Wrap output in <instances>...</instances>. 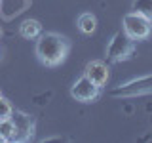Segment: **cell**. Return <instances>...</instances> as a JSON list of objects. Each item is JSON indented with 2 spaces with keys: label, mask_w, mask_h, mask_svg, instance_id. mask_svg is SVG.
Masks as SVG:
<instances>
[{
  "label": "cell",
  "mask_w": 152,
  "mask_h": 143,
  "mask_svg": "<svg viewBox=\"0 0 152 143\" xmlns=\"http://www.w3.org/2000/svg\"><path fill=\"white\" fill-rule=\"evenodd\" d=\"M86 76H88L91 82H95L99 86V88H103L104 84H107V80H108V67L104 61H99V59H95V61H89L88 65H86Z\"/></svg>",
  "instance_id": "obj_6"
},
{
  "label": "cell",
  "mask_w": 152,
  "mask_h": 143,
  "mask_svg": "<svg viewBox=\"0 0 152 143\" xmlns=\"http://www.w3.org/2000/svg\"><path fill=\"white\" fill-rule=\"evenodd\" d=\"M0 36H2V29H0Z\"/></svg>",
  "instance_id": "obj_12"
},
{
  "label": "cell",
  "mask_w": 152,
  "mask_h": 143,
  "mask_svg": "<svg viewBox=\"0 0 152 143\" xmlns=\"http://www.w3.org/2000/svg\"><path fill=\"white\" fill-rule=\"evenodd\" d=\"M95 27H97V19H95L93 13L86 12V13H82V15L78 17V29L84 32V35H91L95 31Z\"/></svg>",
  "instance_id": "obj_8"
},
{
  "label": "cell",
  "mask_w": 152,
  "mask_h": 143,
  "mask_svg": "<svg viewBox=\"0 0 152 143\" xmlns=\"http://www.w3.org/2000/svg\"><path fill=\"white\" fill-rule=\"evenodd\" d=\"M19 32H21V36L27 38V40H36V38L42 35V25L36 19H25V21L19 25Z\"/></svg>",
  "instance_id": "obj_7"
},
{
  "label": "cell",
  "mask_w": 152,
  "mask_h": 143,
  "mask_svg": "<svg viewBox=\"0 0 152 143\" xmlns=\"http://www.w3.org/2000/svg\"><path fill=\"white\" fill-rule=\"evenodd\" d=\"M12 122L15 126V141H28L34 136V118L31 114L23 113V111H15L12 113Z\"/></svg>",
  "instance_id": "obj_5"
},
{
  "label": "cell",
  "mask_w": 152,
  "mask_h": 143,
  "mask_svg": "<svg viewBox=\"0 0 152 143\" xmlns=\"http://www.w3.org/2000/svg\"><path fill=\"white\" fill-rule=\"evenodd\" d=\"M0 137L2 141H15V126H13L12 118L0 120Z\"/></svg>",
  "instance_id": "obj_9"
},
{
  "label": "cell",
  "mask_w": 152,
  "mask_h": 143,
  "mask_svg": "<svg viewBox=\"0 0 152 143\" xmlns=\"http://www.w3.org/2000/svg\"><path fill=\"white\" fill-rule=\"evenodd\" d=\"M0 2H2V0H0Z\"/></svg>",
  "instance_id": "obj_13"
},
{
  "label": "cell",
  "mask_w": 152,
  "mask_h": 143,
  "mask_svg": "<svg viewBox=\"0 0 152 143\" xmlns=\"http://www.w3.org/2000/svg\"><path fill=\"white\" fill-rule=\"evenodd\" d=\"M12 113H13L12 103L0 95V120H6V118H10V116H12Z\"/></svg>",
  "instance_id": "obj_11"
},
{
  "label": "cell",
  "mask_w": 152,
  "mask_h": 143,
  "mask_svg": "<svg viewBox=\"0 0 152 143\" xmlns=\"http://www.w3.org/2000/svg\"><path fill=\"white\" fill-rule=\"evenodd\" d=\"M70 95H72L76 101L91 103V101H95V99L101 95V88H99L95 82H91L86 74H82L72 84V88H70Z\"/></svg>",
  "instance_id": "obj_4"
},
{
  "label": "cell",
  "mask_w": 152,
  "mask_h": 143,
  "mask_svg": "<svg viewBox=\"0 0 152 143\" xmlns=\"http://www.w3.org/2000/svg\"><path fill=\"white\" fill-rule=\"evenodd\" d=\"M124 32L131 40H145L152 32V21H148L137 12H131L124 17Z\"/></svg>",
  "instance_id": "obj_3"
},
{
  "label": "cell",
  "mask_w": 152,
  "mask_h": 143,
  "mask_svg": "<svg viewBox=\"0 0 152 143\" xmlns=\"http://www.w3.org/2000/svg\"><path fill=\"white\" fill-rule=\"evenodd\" d=\"M133 12L152 21V0H133Z\"/></svg>",
  "instance_id": "obj_10"
},
{
  "label": "cell",
  "mask_w": 152,
  "mask_h": 143,
  "mask_svg": "<svg viewBox=\"0 0 152 143\" xmlns=\"http://www.w3.org/2000/svg\"><path fill=\"white\" fill-rule=\"evenodd\" d=\"M69 50H70L69 40L65 36L57 35V32L40 35L36 40V57L46 67L61 65L65 61V57L69 55Z\"/></svg>",
  "instance_id": "obj_1"
},
{
  "label": "cell",
  "mask_w": 152,
  "mask_h": 143,
  "mask_svg": "<svg viewBox=\"0 0 152 143\" xmlns=\"http://www.w3.org/2000/svg\"><path fill=\"white\" fill-rule=\"evenodd\" d=\"M0 95H2V94H0Z\"/></svg>",
  "instance_id": "obj_14"
},
{
  "label": "cell",
  "mask_w": 152,
  "mask_h": 143,
  "mask_svg": "<svg viewBox=\"0 0 152 143\" xmlns=\"http://www.w3.org/2000/svg\"><path fill=\"white\" fill-rule=\"evenodd\" d=\"M133 42L135 40H131L124 31H118L116 35L110 38V42H108L107 57L112 63H120V61L129 59L131 54H133Z\"/></svg>",
  "instance_id": "obj_2"
}]
</instances>
